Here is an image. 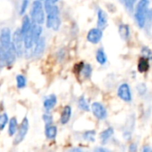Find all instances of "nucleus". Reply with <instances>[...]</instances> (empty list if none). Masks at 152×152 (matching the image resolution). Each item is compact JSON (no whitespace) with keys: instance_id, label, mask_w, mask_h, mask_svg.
I'll return each instance as SVG.
<instances>
[{"instance_id":"1","label":"nucleus","mask_w":152,"mask_h":152,"mask_svg":"<svg viewBox=\"0 0 152 152\" xmlns=\"http://www.w3.org/2000/svg\"><path fill=\"white\" fill-rule=\"evenodd\" d=\"M149 0H140L136 5L135 12V20L140 28H143L146 25L147 20V13L149 8Z\"/></svg>"},{"instance_id":"2","label":"nucleus","mask_w":152,"mask_h":152,"mask_svg":"<svg viewBox=\"0 0 152 152\" xmlns=\"http://www.w3.org/2000/svg\"><path fill=\"white\" fill-rule=\"evenodd\" d=\"M46 17V26L49 28H53V30H58L61 26V19H60V12L59 8L56 4L53 5L47 12Z\"/></svg>"},{"instance_id":"3","label":"nucleus","mask_w":152,"mask_h":152,"mask_svg":"<svg viewBox=\"0 0 152 152\" xmlns=\"http://www.w3.org/2000/svg\"><path fill=\"white\" fill-rule=\"evenodd\" d=\"M30 15H31V20L34 23L42 25L45 22V12L43 8V4L40 0H35L33 2Z\"/></svg>"},{"instance_id":"4","label":"nucleus","mask_w":152,"mask_h":152,"mask_svg":"<svg viewBox=\"0 0 152 152\" xmlns=\"http://www.w3.org/2000/svg\"><path fill=\"white\" fill-rule=\"evenodd\" d=\"M28 119L27 118H24L20 127L17 130L16 136H15L14 141H13V144L14 145L20 144L24 140L26 134H28Z\"/></svg>"},{"instance_id":"5","label":"nucleus","mask_w":152,"mask_h":152,"mask_svg":"<svg viewBox=\"0 0 152 152\" xmlns=\"http://www.w3.org/2000/svg\"><path fill=\"white\" fill-rule=\"evenodd\" d=\"M12 44L13 45V46H14V48L16 50L17 55L18 56H21L22 55V53H23L24 41H23V36L21 34L20 28V29H17L13 33Z\"/></svg>"},{"instance_id":"6","label":"nucleus","mask_w":152,"mask_h":152,"mask_svg":"<svg viewBox=\"0 0 152 152\" xmlns=\"http://www.w3.org/2000/svg\"><path fill=\"white\" fill-rule=\"evenodd\" d=\"M12 45V37L11 30L8 28H4L0 31V45L7 50Z\"/></svg>"},{"instance_id":"7","label":"nucleus","mask_w":152,"mask_h":152,"mask_svg":"<svg viewBox=\"0 0 152 152\" xmlns=\"http://www.w3.org/2000/svg\"><path fill=\"white\" fill-rule=\"evenodd\" d=\"M94 117L100 120H103L107 118V110L105 107L100 102H94L91 108Z\"/></svg>"},{"instance_id":"8","label":"nucleus","mask_w":152,"mask_h":152,"mask_svg":"<svg viewBox=\"0 0 152 152\" xmlns=\"http://www.w3.org/2000/svg\"><path fill=\"white\" fill-rule=\"evenodd\" d=\"M102 29H101L100 28H94L88 31L86 38L92 44H98L102 38Z\"/></svg>"},{"instance_id":"9","label":"nucleus","mask_w":152,"mask_h":152,"mask_svg":"<svg viewBox=\"0 0 152 152\" xmlns=\"http://www.w3.org/2000/svg\"><path fill=\"white\" fill-rule=\"evenodd\" d=\"M118 96L126 102H129L132 101V94H131V90H130V87L127 84H122L119 87H118Z\"/></svg>"},{"instance_id":"10","label":"nucleus","mask_w":152,"mask_h":152,"mask_svg":"<svg viewBox=\"0 0 152 152\" xmlns=\"http://www.w3.org/2000/svg\"><path fill=\"white\" fill-rule=\"evenodd\" d=\"M17 56L18 55H17L16 50H15L13 45L12 44L10 45V47L6 50V65L11 66L12 64H13Z\"/></svg>"},{"instance_id":"11","label":"nucleus","mask_w":152,"mask_h":152,"mask_svg":"<svg viewBox=\"0 0 152 152\" xmlns=\"http://www.w3.org/2000/svg\"><path fill=\"white\" fill-rule=\"evenodd\" d=\"M98 20H97V25L98 28H100L101 29H103L107 27V23H108V18H107V14L104 11L99 9L98 10Z\"/></svg>"},{"instance_id":"12","label":"nucleus","mask_w":152,"mask_h":152,"mask_svg":"<svg viewBox=\"0 0 152 152\" xmlns=\"http://www.w3.org/2000/svg\"><path fill=\"white\" fill-rule=\"evenodd\" d=\"M35 48H34V55L35 56H39L41 55L45 48V37H40L36 43H35Z\"/></svg>"},{"instance_id":"13","label":"nucleus","mask_w":152,"mask_h":152,"mask_svg":"<svg viewBox=\"0 0 152 152\" xmlns=\"http://www.w3.org/2000/svg\"><path fill=\"white\" fill-rule=\"evenodd\" d=\"M71 112H72V110H71L70 106L64 107V109L61 112V123L62 125H66L69 121V119L71 118Z\"/></svg>"},{"instance_id":"14","label":"nucleus","mask_w":152,"mask_h":152,"mask_svg":"<svg viewBox=\"0 0 152 152\" xmlns=\"http://www.w3.org/2000/svg\"><path fill=\"white\" fill-rule=\"evenodd\" d=\"M32 28V21L30 20V18L28 16H24L22 19V24H21V28H20V31L22 36L24 34H26L28 31H29Z\"/></svg>"},{"instance_id":"15","label":"nucleus","mask_w":152,"mask_h":152,"mask_svg":"<svg viewBox=\"0 0 152 152\" xmlns=\"http://www.w3.org/2000/svg\"><path fill=\"white\" fill-rule=\"evenodd\" d=\"M42 27L40 24L37 23H32V28H31V31H32V36H33V39H34V43H36L40 37H41V34H42Z\"/></svg>"},{"instance_id":"16","label":"nucleus","mask_w":152,"mask_h":152,"mask_svg":"<svg viewBox=\"0 0 152 152\" xmlns=\"http://www.w3.org/2000/svg\"><path fill=\"white\" fill-rule=\"evenodd\" d=\"M57 103V98L54 94L50 95L44 101V107L46 110H52Z\"/></svg>"},{"instance_id":"17","label":"nucleus","mask_w":152,"mask_h":152,"mask_svg":"<svg viewBox=\"0 0 152 152\" xmlns=\"http://www.w3.org/2000/svg\"><path fill=\"white\" fill-rule=\"evenodd\" d=\"M23 41H24V47L27 49H30L34 44V39L32 36V31L31 29L28 31L26 34L23 35Z\"/></svg>"},{"instance_id":"18","label":"nucleus","mask_w":152,"mask_h":152,"mask_svg":"<svg viewBox=\"0 0 152 152\" xmlns=\"http://www.w3.org/2000/svg\"><path fill=\"white\" fill-rule=\"evenodd\" d=\"M149 69H150L149 60L144 58V57L141 58L139 60V62H138V70L141 73H144V72H147Z\"/></svg>"},{"instance_id":"19","label":"nucleus","mask_w":152,"mask_h":152,"mask_svg":"<svg viewBox=\"0 0 152 152\" xmlns=\"http://www.w3.org/2000/svg\"><path fill=\"white\" fill-rule=\"evenodd\" d=\"M18 130V121L15 118H12L9 121V127H8V134L10 136H12L17 133Z\"/></svg>"},{"instance_id":"20","label":"nucleus","mask_w":152,"mask_h":152,"mask_svg":"<svg viewBox=\"0 0 152 152\" xmlns=\"http://www.w3.org/2000/svg\"><path fill=\"white\" fill-rule=\"evenodd\" d=\"M57 135V127L55 126L50 125L45 128V136L48 139H54Z\"/></svg>"},{"instance_id":"21","label":"nucleus","mask_w":152,"mask_h":152,"mask_svg":"<svg viewBox=\"0 0 152 152\" xmlns=\"http://www.w3.org/2000/svg\"><path fill=\"white\" fill-rule=\"evenodd\" d=\"M119 34L121 36V37L125 40H127L130 37V30H129V27L126 24H122L119 26L118 28Z\"/></svg>"},{"instance_id":"22","label":"nucleus","mask_w":152,"mask_h":152,"mask_svg":"<svg viewBox=\"0 0 152 152\" xmlns=\"http://www.w3.org/2000/svg\"><path fill=\"white\" fill-rule=\"evenodd\" d=\"M113 133H114V130H113L112 127L107 128V129L104 130L102 133H101V134H100L101 141H102V142H106L113 135Z\"/></svg>"},{"instance_id":"23","label":"nucleus","mask_w":152,"mask_h":152,"mask_svg":"<svg viewBox=\"0 0 152 152\" xmlns=\"http://www.w3.org/2000/svg\"><path fill=\"white\" fill-rule=\"evenodd\" d=\"M96 60L102 65H103V64L106 63V61H107V56H106V54L104 53V50L102 48H100L97 51V53H96Z\"/></svg>"},{"instance_id":"24","label":"nucleus","mask_w":152,"mask_h":152,"mask_svg":"<svg viewBox=\"0 0 152 152\" xmlns=\"http://www.w3.org/2000/svg\"><path fill=\"white\" fill-rule=\"evenodd\" d=\"M78 107H79V109H81V110H83L85 111H89L90 110L89 104H88L87 101L86 100L85 96H81L78 99Z\"/></svg>"},{"instance_id":"25","label":"nucleus","mask_w":152,"mask_h":152,"mask_svg":"<svg viewBox=\"0 0 152 152\" xmlns=\"http://www.w3.org/2000/svg\"><path fill=\"white\" fill-rule=\"evenodd\" d=\"M16 83H17V87L19 89H22L26 86L27 85V80L26 77L23 75H18L16 77Z\"/></svg>"},{"instance_id":"26","label":"nucleus","mask_w":152,"mask_h":152,"mask_svg":"<svg viewBox=\"0 0 152 152\" xmlns=\"http://www.w3.org/2000/svg\"><path fill=\"white\" fill-rule=\"evenodd\" d=\"M81 74L85 77V78H88L90 77L91 74H92V68L89 64L84 65L81 68Z\"/></svg>"},{"instance_id":"27","label":"nucleus","mask_w":152,"mask_h":152,"mask_svg":"<svg viewBox=\"0 0 152 152\" xmlns=\"http://www.w3.org/2000/svg\"><path fill=\"white\" fill-rule=\"evenodd\" d=\"M142 54L144 58L148 59L149 61L152 60V51L147 46H143L142 48Z\"/></svg>"},{"instance_id":"28","label":"nucleus","mask_w":152,"mask_h":152,"mask_svg":"<svg viewBox=\"0 0 152 152\" xmlns=\"http://www.w3.org/2000/svg\"><path fill=\"white\" fill-rule=\"evenodd\" d=\"M8 123V115L6 113H3L0 115V131H2L6 124Z\"/></svg>"},{"instance_id":"29","label":"nucleus","mask_w":152,"mask_h":152,"mask_svg":"<svg viewBox=\"0 0 152 152\" xmlns=\"http://www.w3.org/2000/svg\"><path fill=\"white\" fill-rule=\"evenodd\" d=\"M94 135H95V132L94 131H87V132H86L84 134L83 137L86 141L93 142V141H94Z\"/></svg>"},{"instance_id":"30","label":"nucleus","mask_w":152,"mask_h":152,"mask_svg":"<svg viewBox=\"0 0 152 152\" xmlns=\"http://www.w3.org/2000/svg\"><path fill=\"white\" fill-rule=\"evenodd\" d=\"M28 6V0H22V3L20 4V14L23 15L25 12L27 11Z\"/></svg>"},{"instance_id":"31","label":"nucleus","mask_w":152,"mask_h":152,"mask_svg":"<svg viewBox=\"0 0 152 152\" xmlns=\"http://www.w3.org/2000/svg\"><path fill=\"white\" fill-rule=\"evenodd\" d=\"M59 0H45V10L47 12L53 5H54Z\"/></svg>"},{"instance_id":"32","label":"nucleus","mask_w":152,"mask_h":152,"mask_svg":"<svg viewBox=\"0 0 152 152\" xmlns=\"http://www.w3.org/2000/svg\"><path fill=\"white\" fill-rule=\"evenodd\" d=\"M43 119H44V122L45 123L46 126L53 124V117L49 114H45L43 116Z\"/></svg>"},{"instance_id":"33","label":"nucleus","mask_w":152,"mask_h":152,"mask_svg":"<svg viewBox=\"0 0 152 152\" xmlns=\"http://www.w3.org/2000/svg\"><path fill=\"white\" fill-rule=\"evenodd\" d=\"M137 0H125V3H126V7L129 9V10H133V7L134 5V4L136 3Z\"/></svg>"},{"instance_id":"34","label":"nucleus","mask_w":152,"mask_h":152,"mask_svg":"<svg viewBox=\"0 0 152 152\" xmlns=\"http://www.w3.org/2000/svg\"><path fill=\"white\" fill-rule=\"evenodd\" d=\"M142 151L143 152H151L152 149L151 148H150L149 146H146V147H144V148L142 149Z\"/></svg>"},{"instance_id":"35","label":"nucleus","mask_w":152,"mask_h":152,"mask_svg":"<svg viewBox=\"0 0 152 152\" xmlns=\"http://www.w3.org/2000/svg\"><path fill=\"white\" fill-rule=\"evenodd\" d=\"M129 151H136V148H135V144H132L129 148Z\"/></svg>"},{"instance_id":"36","label":"nucleus","mask_w":152,"mask_h":152,"mask_svg":"<svg viewBox=\"0 0 152 152\" xmlns=\"http://www.w3.org/2000/svg\"><path fill=\"white\" fill-rule=\"evenodd\" d=\"M96 151H108L105 150V149H97Z\"/></svg>"},{"instance_id":"37","label":"nucleus","mask_w":152,"mask_h":152,"mask_svg":"<svg viewBox=\"0 0 152 152\" xmlns=\"http://www.w3.org/2000/svg\"><path fill=\"white\" fill-rule=\"evenodd\" d=\"M72 151H82V150H79V149H74V150H72Z\"/></svg>"},{"instance_id":"38","label":"nucleus","mask_w":152,"mask_h":152,"mask_svg":"<svg viewBox=\"0 0 152 152\" xmlns=\"http://www.w3.org/2000/svg\"><path fill=\"white\" fill-rule=\"evenodd\" d=\"M40 1H42V0H40Z\"/></svg>"}]
</instances>
